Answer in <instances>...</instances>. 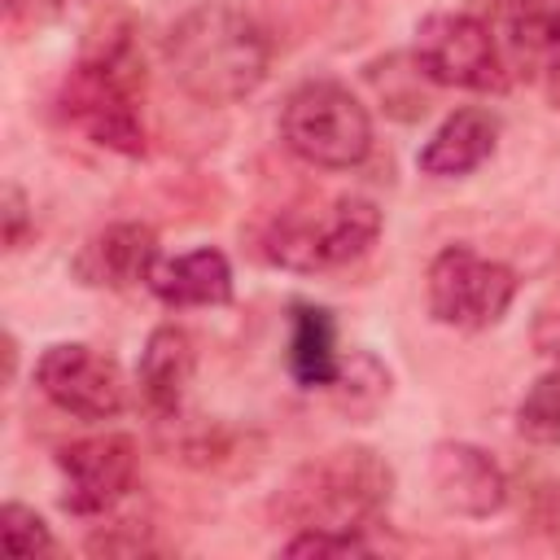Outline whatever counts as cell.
Here are the masks:
<instances>
[{
    "mask_svg": "<svg viewBox=\"0 0 560 560\" xmlns=\"http://www.w3.org/2000/svg\"><path fill=\"white\" fill-rule=\"evenodd\" d=\"M162 61L188 101L223 109L262 88L271 70V39L245 9L228 0H201L171 22Z\"/></svg>",
    "mask_w": 560,
    "mask_h": 560,
    "instance_id": "6da1fadb",
    "label": "cell"
},
{
    "mask_svg": "<svg viewBox=\"0 0 560 560\" xmlns=\"http://www.w3.org/2000/svg\"><path fill=\"white\" fill-rule=\"evenodd\" d=\"M394 468L372 446H332L302 459L280 494L271 499V516L289 529H372L389 512Z\"/></svg>",
    "mask_w": 560,
    "mask_h": 560,
    "instance_id": "7a4b0ae2",
    "label": "cell"
},
{
    "mask_svg": "<svg viewBox=\"0 0 560 560\" xmlns=\"http://www.w3.org/2000/svg\"><path fill=\"white\" fill-rule=\"evenodd\" d=\"M140 61L131 52V39H114L96 52H88L61 83V114L70 127H79L92 144L140 158L144 153V118H140Z\"/></svg>",
    "mask_w": 560,
    "mask_h": 560,
    "instance_id": "3957f363",
    "label": "cell"
},
{
    "mask_svg": "<svg viewBox=\"0 0 560 560\" xmlns=\"http://www.w3.org/2000/svg\"><path fill=\"white\" fill-rule=\"evenodd\" d=\"M284 149L315 171H354L372 153V114L337 79H306L280 105Z\"/></svg>",
    "mask_w": 560,
    "mask_h": 560,
    "instance_id": "277c9868",
    "label": "cell"
},
{
    "mask_svg": "<svg viewBox=\"0 0 560 560\" xmlns=\"http://www.w3.org/2000/svg\"><path fill=\"white\" fill-rule=\"evenodd\" d=\"M381 236V206L372 197H332L319 210H280L262 232L267 262L315 276L328 267L359 262Z\"/></svg>",
    "mask_w": 560,
    "mask_h": 560,
    "instance_id": "5b68a950",
    "label": "cell"
},
{
    "mask_svg": "<svg viewBox=\"0 0 560 560\" xmlns=\"http://www.w3.org/2000/svg\"><path fill=\"white\" fill-rule=\"evenodd\" d=\"M516 271L499 258L477 254L472 245H446L429 258L424 271V306L429 319L455 332H486L494 328L508 306L516 302Z\"/></svg>",
    "mask_w": 560,
    "mask_h": 560,
    "instance_id": "8992f818",
    "label": "cell"
},
{
    "mask_svg": "<svg viewBox=\"0 0 560 560\" xmlns=\"http://www.w3.org/2000/svg\"><path fill=\"white\" fill-rule=\"evenodd\" d=\"M411 52L438 88L503 92L512 83L494 31L468 9H438V13L420 18Z\"/></svg>",
    "mask_w": 560,
    "mask_h": 560,
    "instance_id": "52a82bcc",
    "label": "cell"
},
{
    "mask_svg": "<svg viewBox=\"0 0 560 560\" xmlns=\"http://www.w3.org/2000/svg\"><path fill=\"white\" fill-rule=\"evenodd\" d=\"M35 385L39 394L74 416V420H114L127 407V381L122 368L83 341H57L35 359Z\"/></svg>",
    "mask_w": 560,
    "mask_h": 560,
    "instance_id": "ba28073f",
    "label": "cell"
},
{
    "mask_svg": "<svg viewBox=\"0 0 560 560\" xmlns=\"http://www.w3.org/2000/svg\"><path fill=\"white\" fill-rule=\"evenodd\" d=\"M140 451L127 433H96L66 442L57 451V472H61V508L74 516H101L127 499L136 486Z\"/></svg>",
    "mask_w": 560,
    "mask_h": 560,
    "instance_id": "9c48e42d",
    "label": "cell"
},
{
    "mask_svg": "<svg viewBox=\"0 0 560 560\" xmlns=\"http://www.w3.org/2000/svg\"><path fill=\"white\" fill-rule=\"evenodd\" d=\"M477 13L508 61V74L547 83L560 74V0H464Z\"/></svg>",
    "mask_w": 560,
    "mask_h": 560,
    "instance_id": "30bf717a",
    "label": "cell"
},
{
    "mask_svg": "<svg viewBox=\"0 0 560 560\" xmlns=\"http://www.w3.org/2000/svg\"><path fill=\"white\" fill-rule=\"evenodd\" d=\"M429 486H433V499L455 512V516H468V521H486L494 512L508 508V472L503 464L481 451L477 442H459V438H442L433 442L429 451Z\"/></svg>",
    "mask_w": 560,
    "mask_h": 560,
    "instance_id": "8fae6325",
    "label": "cell"
},
{
    "mask_svg": "<svg viewBox=\"0 0 560 560\" xmlns=\"http://www.w3.org/2000/svg\"><path fill=\"white\" fill-rule=\"evenodd\" d=\"M158 262H162L158 232L149 223L122 219V223H109L96 236H88V245L74 258V276L92 289L127 293V289H140V284L149 289V276H153Z\"/></svg>",
    "mask_w": 560,
    "mask_h": 560,
    "instance_id": "7c38bea8",
    "label": "cell"
},
{
    "mask_svg": "<svg viewBox=\"0 0 560 560\" xmlns=\"http://www.w3.org/2000/svg\"><path fill=\"white\" fill-rule=\"evenodd\" d=\"M197 376V341L179 324H158L136 363V389L153 420H175L184 411L188 385Z\"/></svg>",
    "mask_w": 560,
    "mask_h": 560,
    "instance_id": "4fadbf2b",
    "label": "cell"
},
{
    "mask_svg": "<svg viewBox=\"0 0 560 560\" xmlns=\"http://www.w3.org/2000/svg\"><path fill=\"white\" fill-rule=\"evenodd\" d=\"M499 144V118L481 105H464L438 122V131L420 144L416 166L429 179H459L490 162Z\"/></svg>",
    "mask_w": 560,
    "mask_h": 560,
    "instance_id": "5bb4252c",
    "label": "cell"
},
{
    "mask_svg": "<svg viewBox=\"0 0 560 560\" xmlns=\"http://www.w3.org/2000/svg\"><path fill=\"white\" fill-rule=\"evenodd\" d=\"M149 293L162 306L188 311V306H223L232 298V262L214 245H197L188 254L162 258L149 276Z\"/></svg>",
    "mask_w": 560,
    "mask_h": 560,
    "instance_id": "9a60e30c",
    "label": "cell"
},
{
    "mask_svg": "<svg viewBox=\"0 0 560 560\" xmlns=\"http://www.w3.org/2000/svg\"><path fill=\"white\" fill-rule=\"evenodd\" d=\"M284 363L302 389H332V381L341 372V354H337V319L328 306H315V302L289 306Z\"/></svg>",
    "mask_w": 560,
    "mask_h": 560,
    "instance_id": "2e32d148",
    "label": "cell"
},
{
    "mask_svg": "<svg viewBox=\"0 0 560 560\" xmlns=\"http://www.w3.org/2000/svg\"><path fill=\"white\" fill-rule=\"evenodd\" d=\"M368 83L376 88V96L385 101V109H389L394 118H420V114L429 109V88H438V83L420 70L416 52L372 61V66H368Z\"/></svg>",
    "mask_w": 560,
    "mask_h": 560,
    "instance_id": "e0dca14e",
    "label": "cell"
},
{
    "mask_svg": "<svg viewBox=\"0 0 560 560\" xmlns=\"http://www.w3.org/2000/svg\"><path fill=\"white\" fill-rule=\"evenodd\" d=\"M516 433L534 446H560V363L534 376L516 402Z\"/></svg>",
    "mask_w": 560,
    "mask_h": 560,
    "instance_id": "ac0fdd59",
    "label": "cell"
},
{
    "mask_svg": "<svg viewBox=\"0 0 560 560\" xmlns=\"http://www.w3.org/2000/svg\"><path fill=\"white\" fill-rule=\"evenodd\" d=\"M0 534H4V547H9V556H22V560H35V556H48L57 542H52V529H48V521L35 512V508H26V503H4L0 508Z\"/></svg>",
    "mask_w": 560,
    "mask_h": 560,
    "instance_id": "d6986e66",
    "label": "cell"
},
{
    "mask_svg": "<svg viewBox=\"0 0 560 560\" xmlns=\"http://www.w3.org/2000/svg\"><path fill=\"white\" fill-rule=\"evenodd\" d=\"M284 556H368L372 538L363 529H293L280 542Z\"/></svg>",
    "mask_w": 560,
    "mask_h": 560,
    "instance_id": "ffe728a7",
    "label": "cell"
},
{
    "mask_svg": "<svg viewBox=\"0 0 560 560\" xmlns=\"http://www.w3.org/2000/svg\"><path fill=\"white\" fill-rule=\"evenodd\" d=\"M0 219H4V249H22L26 236L35 232V219H31V201L18 184L4 188V206H0Z\"/></svg>",
    "mask_w": 560,
    "mask_h": 560,
    "instance_id": "44dd1931",
    "label": "cell"
},
{
    "mask_svg": "<svg viewBox=\"0 0 560 560\" xmlns=\"http://www.w3.org/2000/svg\"><path fill=\"white\" fill-rule=\"evenodd\" d=\"M529 341H534V350H538L542 359L560 363V306L538 311V319H534V328H529Z\"/></svg>",
    "mask_w": 560,
    "mask_h": 560,
    "instance_id": "7402d4cb",
    "label": "cell"
},
{
    "mask_svg": "<svg viewBox=\"0 0 560 560\" xmlns=\"http://www.w3.org/2000/svg\"><path fill=\"white\" fill-rule=\"evenodd\" d=\"M547 525L556 529V542H560V486H556V494H551V516H547Z\"/></svg>",
    "mask_w": 560,
    "mask_h": 560,
    "instance_id": "603a6c76",
    "label": "cell"
},
{
    "mask_svg": "<svg viewBox=\"0 0 560 560\" xmlns=\"http://www.w3.org/2000/svg\"><path fill=\"white\" fill-rule=\"evenodd\" d=\"M547 101H551V109L560 114V74H551V79H547Z\"/></svg>",
    "mask_w": 560,
    "mask_h": 560,
    "instance_id": "cb8c5ba5",
    "label": "cell"
},
{
    "mask_svg": "<svg viewBox=\"0 0 560 560\" xmlns=\"http://www.w3.org/2000/svg\"><path fill=\"white\" fill-rule=\"evenodd\" d=\"M18 4H22V0H9V9H18Z\"/></svg>",
    "mask_w": 560,
    "mask_h": 560,
    "instance_id": "d4e9b609",
    "label": "cell"
}]
</instances>
